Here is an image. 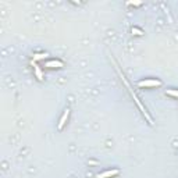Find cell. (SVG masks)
Masks as SVG:
<instances>
[{
	"label": "cell",
	"mask_w": 178,
	"mask_h": 178,
	"mask_svg": "<svg viewBox=\"0 0 178 178\" xmlns=\"http://www.w3.org/2000/svg\"><path fill=\"white\" fill-rule=\"evenodd\" d=\"M63 61L60 60H52L49 61V63H46V67H50V68H60V67H63Z\"/></svg>",
	"instance_id": "obj_4"
},
{
	"label": "cell",
	"mask_w": 178,
	"mask_h": 178,
	"mask_svg": "<svg viewBox=\"0 0 178 178\" xmlns=\"http://www.w3.org/2000/svg\"><path fill=\"white\" fill-rule=\"evenodd\" d=\"M132 34H134V35H138V36H139V35L143 34V31L138 29V28H132Z\"/></svg>",
	"instance_id": "obj_8"
},
{
	"label": "cell",
	"mask_w": 178,
	"mask_h": 178,
	"mask_svg": "<svg viewBox=\"0 0 178 178\" xmlns=\"http://www.w3.org/2000/svg\"><path fill=\"white\" fill-rule=\"evenodd\" d=\"M160 85H161V81L159 80H145L138 82V86L140 88H153V86H160Z\"/></svg>",
	"instance_id": "obj_1"
},
{
	"label": "cell",
	"mask_w": 178,
	"mask_h": 178,
	"mask_svg": "<svg viewBox=\"0 0 178 178\" xmlns=\"http://www.w3.org/2000/svg\"><path fill=\"white\" fill-rule=\"evenodd\" d=\"M68 116H70V110L67 109V110L64 111V114H63V117L60 118V121H59V125H57V128H59V129H63V127L65 125V121L68 120Z\"/></svg>",
	"instance_id": "obj_3"
},
{
	"label": "cell",
	"mask_w": 178,
	"mask_h": 178,
	"mask_svg": "<svg viewBox=\"0 0 178 178\" xmlns=\"http://www.w3.org/2000/svg\"><path fill=\"white\" fill-rule=\"evenodd\" d=\"M46 56H47L46 53H38V54H34V61H36V60H45Z\"/></svg>",
	"instance_id": "obj_6"
},
{
	"label": "cell",
	"mask_w": 178,
	"mask_h": 178,
	"mask_svg": "<svg viewBox=\"0 0 178 178\" xmlns=\"http://www.w3.org/2000/svg\"><path fill=\"white\" fill-rule=\"evenodd\" d=\"M118 174H120V170H118V168H114V170H107V171H104V173H102V174H98L96 178H111V177L118 175Z\"/></svg>",
	"instance_id": "obj_2"
},
{
	"label": "cell",
	"mask_w": 178,
	"mask_h": 178,
	"mask_svg": "<svg viewBox=\"0 0 178 178\" xmlns=\"http://www.w3.org/2000/svg\"><path fill=\"white\" fill-rule=\"evenodd\" d=\"M166 93L170 96H174V98H178V91H174V89H167Z\"/></svg>",
	"instance_id": "obj_7"
},
{
	"label": "cell",
	"mask_w": 178,
	"mask_h": 178,
	"mask_svg": "<svg viewBox=\"0 0 178 178\" xmlns=\"http://www.w3.org/2000/svg\"><path fill=\"white\" fill-rule=\"evenodd\" d=\"M32 65H34V70H35V74H36V78H38L39 81H42V80H43V74H42L41 67H39V65L36 64L34 60H32Z\"/></svg>",
	"instance_id": "obj_5"
},
{
	"label": "cell",
	"mask_w": 178,
	"mask_h": 178,
	"mask_svg": "<svg viewBox=\"0 0 178 178\" xmlns=\"http://www.w3.org/2000/svg\"><path fill=\"white\" fill-rule=\"evenodd\" d=\"M128 4H129V6H140L142 3H128Z\"/></svg>",
	"instance_id": "obj_9"
}]
</instances>
